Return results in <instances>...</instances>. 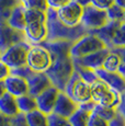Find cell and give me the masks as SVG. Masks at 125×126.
<instances>
[{
    "mask_svg": "<svg viewBox=\"0 0 125 126\" xmlns=\"http://www.w3.org/2000/svg\"><path fill=\"white\" fill-rule=\"evenodd\" d=\"M91 4L100 10L107 11L110 7L114 4V0H91Z\"/></svg>",
    "mask_w": 125,
    "mask_h": 126,
    "instance_id": "cell-35",
    "label": "cell"
},
{
    "mask_svg": "<svg viewBox=\"0 0 125 126\" xmlns=\"http://www.w3.org/2000/svg\"><path fill=\"white\" fill-rule=\"evenodd\" d=\"M104 48L108 47L97 35H94L91 32H88L86 35L77 40L73 44L69 56L73 59H78V58L88 56V55L93 54L95 52L102 50Z\"/></svg>",
    "mask_w": 125,
    "mask_h": 126,
    "instance_id": "cell-4",
    "label": "cell"
},
{
    "mask_svg": "<svg viewBox=\"0 0 125 126\" xmlns=\"http://www.w3.org/2000/svg\"><path fill=\"white\" fill-rule=\"evenodd\" d=\"M113 50L117 53L121 57V66H120L119 72L125 78V47H120V48H112Z\"/></svg>",
    "mask_w": 125,
    "mask_h": 126,
    "instance_id": "cell-36",
    "label": "cell"
},
{
    "mask_svg": "<svg viewBox=\"0 0 125 126\" xmlns=\"http://www.w3.org/2000/svg\"><path fill=\"white\" fill-rule=\"evenodd\" d=\"M117 113L125 120V92L121 94V100H120V104L116 109Z\"/></svg>",
    "mask_w": 125,
    "mask_h": 126,
    "instance_id": "cell-41",
    "label": "cell"
},
{
    "mask_svg": "<svg viewBox=\"0 0 125 126\" xmlns=\"http://www.w3.org/2000/svg\"><path fill=\"white\" fill-rule=\"evenodd\" d=\"M4 93H7L6 86H4V81H0V98H1Z\"/></svg>",
    "mask_w": 125,
    "mask_h": 126,
    "instance_id": "cell-45",
    "label": "cell"
},
{
    "mask_svg": "<svg viewBox=\"0 0 125 126\" xmlns=\"http://www.w3.org/2000/svg\"><path fill=\"white\" fill-rule=\"evenodd\" d=\"M91 113H88L86 111L78 108V110L68 118L71 126H88L89 117Z\"/></svg>",
    "mask_w": 125,
    "mask_h": 126,
    "instance_id": "cell-27",
    "label": "cell"
},
{
    "mask_svg": "<svg viewBox=\"0 0 125 126\" xmlns=\"http://www.w3.org/2000/svg\"><path fill=\"white\" fill-rule=\"evenodd\" d=\"M47 118H48V126H71L68 118L56 115L54 113L47 115Z\"/></svg>",
    "mask_w": 125,
    "mask_h": 126,
    "instance_id": "cell-32",
    "label": "cell"
},
{
    "mask_svg": "<svg viewBox=\"0 0 125 126\" xmlns=\"http://www.w3.org/2000/svg\"><path fill=\"white\" fill-rule=\"evenodd\" d=\"M95 74H97L98 78L101 79L102 81H104L110 88L117 91L120 94L125 92V78L119 71L109 72L101 68V69L95 70Z\"/></svg>",
    "mask_w": 125,
    "mask_h": 126,
    "instance_id": "cell-16",
    "label": "cell"
},
{
    "mask_svg": "<svg viewBox=\"0 0 125 126\" xmlns=\"http://www.w3.org/2000/svg\"><path fill=\"white\" fill-rule=\"evenodd\" d=\"M121 66V57L115 50L110 49L102 65V69L109 72H117Z\"/></svg>",
    "mask_w": 125,
    "mask_h": 126,
    "instance_id": "cell-23",
    "label": "cell"
},
{
    "mask_svg": "<svg viewBox=\"0 0 125 126\" xmlns=\"http://www.w3.org/2000/svg\"><path fill=\"white\" fill-rule=\"evenodd\" d=\"M74 68H75V72L80 77L82 80H85L87 83L91 84L92 82H94L95 80H98V76L95 74L94 70L92 69H89V68H86V67H82L80 65H77V64H74Z\"/></svg>",
    "mask_w": 125,
    "mask_h": 126,
    "instance_id": "cell-26",
    "label": "cell"
},
{
    "mask_svg": "<svg viewBox=\"0 0 125 126\" xmlns=\"http://www.w3.org/2000/svg\"><path fill=\"white\" fill-rule=\"evenodd\" d=\"M82 11L83 7L73 0L65 7H62L58 10H56V18L64 25L68 28H76L81 23Z\"/></svg>",
    "mask_w": 125,
    "mask_h": 126,
    "instance_id": "cell-9",
    "label": "cell"
},
{
    "mask_svg": "<svg viewBox=\"0 0 125 126\" xmlns=\"http://www.w3.org/2000/svg\"><path fill=\"white\" fill-rule=\"evenodd\" d=\"M6 126H12V124H11V123H10V121H9V123H8V124H7Z\"/></svg>",
    "mask_w": 125,
    "mask_h": 126,
    "instance_id": "cell-47",
    "label": "cell"
},
{
    "mask_svg": "<svg viewBox=\"0 0 125 126\" xmlns=\"http://www.w3.org/2000/svg\"><path fill=\"white\" fill-rule=\"evenodd\" d=\"M109 52H110V48H104V49L95 52L93 54L88 55V56L78 58V59H73V62H74V64L80 65L82 67L92 69L95 71V70L102 68L103 62H104L107 55L109 54Z\"/></svg>",
    "mask_w": 125,
    "mask_h": 126,
    "instance_id": "cell-14",
    "label": "cell"
},
{
    "mask_svg": "<svg viewBox=\"0 0 125 126\" xmlns=\"http://www.w3.org/2000/svg\"><path fill=\"white\" fill-rule=\"evenodd\" d=\"M11 74L16 75V76H18V77H21V78L25 79V80H28V79H30L31 77H32V75L34 74V71H32V70H31L25 65V66H22V67H19V68L12 69V70H11Z\"/></svg>",
    "mask_w": 125,
    "mask_h": 126,
    "instance_id": "cell-33",
    "label": "cell"
},
{
    "mask_svg": "<svg viewBox=\"0 0 125 126\" xmlns=\"http://www.w3.org/2000/svg\"><path fill=\"white\" fill-rule=\"evenodd\" d=\"M73 42H68V41H54V42H46L42 43L43 47H45L52 55L53 59H56L59 57H66L69 56L70 53V48L73 46Z\"/></svg>",
    "mask_w": 125,
    "mask_h": 126,
    "instance_id": "cell-19",
    "label": "cell"
},
{
    "mask_svg": "<svg viewBox=\"0 0 125 126\" xmlns=\"http://www.w3.org/2000/svg\"><path fill=\"white\" fill-rule=\"evenodd\" d=\"M46 25L48 31V35H47L48 42L68 41L75 43L77 40L88 33V31H86L81 26V24L76 28H68L62 24L56 18V10L52 8H48V10L46 11Z\"/></svg>",
    "mask_w": 125,
    "mask_h": 126,
    "instance_id": "cell-1",
    "label": "cell"
},
{
    "mask_svg": "<svg viewBox=\"0 0 125 126\" xmlns=\"http://www.w3.org/2000/svg\"><path fill=\"white\" fill-rule=\"evenodd\" d=\"M25 41L30 45H41L42 43L47 41V31L46 23H35V24H29L25 26L24 31Z\"/></svg>",
    "mask_w": 125,
    "mask_h": 126,
    "instance_id": "cell-11",
    "label": "cell"
},
{
    "mask_svg": "<svg viewBox=\"0 0 125 126\" xmlns=\"http://www.w3.org/2000/svg\"><path fill=\"white\" fill-rule=\"evenodd\" d=\"M29 94L34 98L40 95L42 92L52 87L50 80L45 72H34L30 79H28Z\"/></svg>",
    "mask_w": 125,
    "mask_h": 126,
    "instance_id": "cell-17",
    "label": "cell"
},
{
    "mask_svg": "<svg viewBox=\"0 0 125 126\" xmlns=\"http://www.w3.org/2000/svg\"><path fill=\"white\" fill-rule=\"evenodd\" d=\"M64 92L78 105L91 101L90 84L82 80L76 72H74L71 78L69 79Z\"/></svg>",
    "mask_w": 125,
    "mask_h": 126,
    "instance_id": "cell-7",
    "label": "cell"
},
{
    "mask_svg": "<svg viewBox=\"0 0 125 126\" xmlns=\"http://www.w3.org/2000/svg\"><path fill=\"white\" fill-rule=\"evenodd\" d=\"M109 126H125V120L117 113L115 117L109 122Z\"/></svg>",
    "mask_w": 125,
    "mask_h": 126,
    "instance_id": "cell-40",
    "label": "cell"
},
{
    "mask_svg": "<svg viewBox=\"0 0 125 126\" xmlns=\"http://www.w3.org/2000/svg\"><path fill=\"white\" fill-rule=\"evenodd\" d=\"M74 72L75 68H74L73 58L70 56H66L53 59L52 65L45 74L50 80L52 86L57 88L59 91L64 92Z\"/></svg>",
    "mask_w": 125,
    "mask_h": 126,
    "instance_id": "cell-2",
    "label": "cell"
},
{
    "mask_svg": "<svg viewBox=\"0 0 125 126\" xmlns=\"http://www.w3.org/2000/svg\"><path fill=\"white\" fill-rule=\"evenodd\" d=\"M58 93H59L58 89L55 88L54 86H52L48 89H46L44 92H42L40 95H37L35 98L36 99L37 110L45 113L46 115L52 114L53 111H54L55 104H56Z\"/></svg>",
    "mask_w": 125,
    "mask_h": 126,
    "instance_id": "cell-12",
    "label": "cell"
},
{
    "mask_svg": "<svg viewBox=\"0 0 125 126\" xmlns=\"http://www.w3.org/2000/svg\"><path fill=\"white\" fill-rule=\"evenodd\" d=\"M16 104H18L19 112L22 114H28L37 109L36 99L30 94H25V95L16 98Z\"/></svg>",
    "mask_w": 125,
    "mask_h": 126,
    "instance_id": "cell-22",
    "label": "cell"
},
{
    "mask_svg": "<svg viewBox=\"0 0 125 126\" xmlns=\"http://www.w3.org/2000/svg\"><path fill=\"white\" fill-rule=\"evenodd\" d=\"M121 22H112V21H109L104 26H102L99 30L95 31H91V33H93L94 35H97L98 37L105 44L108 48L111 49V43L113 40V36L115 34V31H116L117 26Z\"/></svg>",
    "mask_w": 125,
    "mask_h": 126,
    "instance_id": "cell-21",
    "label": "cell"
},
{
    "mask_svg": "<svg viewBox=\"0 0 125 126\" xmlns=\"http://www.w3.org/2000/svg\"><path fill=\"white\" fill-rule=\"evenodd\" d=\"M53 63L52 55L42 45H31L26 57V66L34 72H46Z\"/></svg>",
    "mask_w": 125,
    "mask_h": 126,
    "instance_id": "cell-6",
    "label": "cell"
},
{
    "mask_svg": "<svg viewBox=\"0 0 125 126\" xmlns=\"http://www.w3.org/2000/svg\"><path fill=\"white\" fill-rule=\"evenodd\" d=\"M91 101L97 105L105 106L110 109H117L121 100V94L110 88L104 81L98 79L90 84Z\"/></svg>",
    "mask_w": 125,
    "mask_h": 126,
    "instance_id": "cell-3",
    "label": "cell"
},
{
    "mask_svg": "<svg viewBox=\"0 0 125 126\" xmlns=\"http://www.w3.org/2000/svg\"><path fill=\"white\" fill-rule=\"evenodd\" d=\"M79 109H81V110L86 111V112L88 113H92L93 110H94L95 108V103L93 102V101H89V102H86L83 104H80V105H78Z\"/></svg>",
    "mask_w": 125,
    "mask_h": 126,
    "instance_id": "cell-42",
    "label": "cell"
},
{
    "mask_svg": "<svg viewBox=\"0 0 125 126\" xmlns=\"http://www.w3.org/2000/svg\"><path fill=\"white\" fill-rule=\"evenodd\" d=\"M88 126H109V122H107L105 120L101 118L100 116H98L95 113L92 112L89 117Z\"/></svg>",
    "mask_w": 125,
    "mask_h": 126,
    "instance_id": "cell-34",
    "label": "cell"
},
{
    "mask_svg": "<svg viewBox=\"0 0 125 126\" xmlns=\"http://www.w3.org/2000/svg\"><path fill=\"white\" fill-rule=\"evenodd\" d=\"M109 22L107 11L93 7L92 4L83 7L82 16H81V26L88 32L99 30Z\"/></svg>",
    "mask_w": 125,
    "mask_h": 126,
    "instance_id": "cell-8",
    "label": "cell"
},
{
    "mask_svg": "<svg viewBox=\"0 0 125 126\" xmlns=\"http://www.w3.org/2000/svg\"><path fill=\"white\" fill-rule=\"evenodd\" d=\"M124 19H125V12H124Z\"/></svg>",
    "mask_w": 125,
    "mask_h": 126,
    "instance_id": "cell-49",
    "label": "cell"
},
{
    "mask_svg": "<svg viewBox=\"0 0 125 126\" xmlns=\"http://www.w3.org/2000/svg\"><path fill=\"white\" fill-rule=\"evenodd\" d=\"M10 74L11 69L0 60V81H4V79L8 76H10Z\"/></svg>",
    "mask_w": 125,
    "mask_h": 126,
    "instance_id": "cell-39",
    "label": "cell"
},
{
    "mask_svg": "<svg viewBox=\"0 0 125 126\" xmlns=\"http://www.w3.org/2000/svg\"><path fill=\"white\" fill-rule=\"evenodd\" d=\"M0 113L7 116L8 118H12L16 115H18L19 109L16 104V98L9 94L8 92L4 93L0 98Z\"/></svg>",
    "mask_w": 125,
    "mask_h": 126,
    "instance_id": "cell-20",
    "label": "cell"
},
{
    "mask_svg": "<svg viewBox=\"0 0 125 126\" xmlns=\"http://www.w3.org/2000/svg\"><path fill=\"white\" fill-rule=\"evenodd\" d=\"M47 4L49 8L54 9V10H58L62 7H65L66 4H68L69 2H71L73 0H46Z\"/></svg>",
    "mask_w": 125,
    "mask_h": 126,
    "instance_id": "cell-38",
    "label": "cell"
},
{
    "mask_svg": "<svg viewBox=\"0 0 125 126\" xmlns=\"http://www.w3.org/2000/svg\"><path fill=\"white\" fill-rule=\"evenodd\" d=\"M25 41L23 32L16 31L7 24V21H0V50L3 52L11 45Z\"/></svg>",
    "mask_w": 125,
    "mask_h": 126,
    "instance_id": "cell-10",
    "label": "cell"
},
{
    "mask_svg": "<svg viewBox=\"0 0 125 126\" xmlns=\"http://www.w3.org/2000/svg\"><path fill=\"white\" fill-rule=\"evenodd\" d=\"M120 47H125V20L119 24L111 43V49Z\"/></svg>",
    "mask_w": 125,
    "mask_h": 126,
    "instance_id": "cell-28",
    "label": "cell"
},
{
    "mask_svg": "<svg viewBox=\"0 0 125 126\" xmlns=\"http://www.w3.org/2000/svg\"><path fill=\"white\" fill-rule=\"evenodd\" d=\"M74 1L77 2L78 4H80L81 7H86L91 3V0H74Z\"/></svg>",
    "mask_w": 125,
    "mask_h": 126,
    "instance_id": "cell-44",
    "label": "cell"
},
{
    "mask_svg": "<svg viewBox=\"0 0 125 126\" xmlns=\"http://www.w3.org/2000/svg\"><path fill=\"white\" fill-rule=\"evenodd\" d=\"M124 12H125V10L120 8L119 6L113 4L112 7H110L107 10V16H108L109 21H112V22H123L125 20Z\"/></svg>",
    "mask_w": 125,
    "mask_h": 126,
    "instance_id": "cell-30",
    "label": "cell"
},
{
    "mask_svg": "<svg viewBox=\"0 0 125 126\" xmlns=\"http://www.w3.org/2000/svg\"><path fill=\"white\" fill-rule=\"evenodd\" d=\"M20 1H22V2H23V1H24V0H20Z\"/></svg>",
    "mask_w": 125,
    "mask_h": 126,
    "instance_id": "cell-50",
    "label": "cell"
},
{
    "mask_svg": "<svg viewBox=\"0 0 125 126\" xmlns=\"http://www.w3.org/2000/svg\"><path fill=\"white\" fill-rule=\"evenodd\" d=\"M93 113H95L98 116H100L101 118L105 120L107 122H110L117 114V111H116V109H110V108H105V106H101V105H97L95 104Z\"/></svg>",
    "mask_w": 125,
    "mask_h": 126,
    "instance_id": "cell-29",
    "label": "cell"
},
{
    "mask_svg": "<svg viewBox=\"0 0 125 126\" xmlns=\"http://www.w3.org/2000/svg\"><path fill=\"white\" fill-rule=\"evenodd\" d=\"M9 121H10V118H8L7 116L0 113V126H6L9 123Z\"/></svg>",
    "mask_w": 125,
    "mask_h": 126,
    "instance_id": "cell-43",
    "label": "cell"
},
{
    "mask_svg": "<svg viewBox=\"0 0 125 126\" xmlns=\"http://www.w3.org/2000/svg\"><path fill=\"white\" fill-rule=\"evenodd\" d=\"M25 118L29 126H48L47 115L37 109L25 114Z\"/></svg>",
    "mask_w": 125,
    "mask_h": 126,
    "instance_id": "cell-24",
    "label": "cell"
},
{
    "mask_svg": "<svg viewBox=\"0 0 125 126\" xmlns=\"http://www.w3.org/2000/svg\"><path fill=\"white\" fill-rule=\"evenodd\" d=\"M1 54H2V52H1V50H0V58H1Z\"/></svg>",
    "mask_w": 125,
    "mask_h": 126,
    "instance_id": "cell-48",
    "label": "cell"
},
{
    "mask_svg": "<svg viewBox=\"0 0 125 126\" xmlns=\"http://www.w3.org/2000/svg\"><path fill=\"white\" fill-rule=\"evenodd\" d=\"M24 16H25L26 25L35 24V23H46V12L25 8Z\"/></svg>",
    "mask_w": 125,
    "mask_h": 126,
    "instance_id": "cell-25",
    "label": "cell"
},
{
    "mask_svg": "<svg viewBox=\"0 0 125 126\" xmlns=\"http://www.w3.org/2000/svg\"><path fill=\"white\" fill-rule=\"evenodd\" d=\"M23 4L26 9H33L43 12H46L49 8L46 0H24Z\"/></svg>",
    "mask_w": 125,
    "mask_h": 126,
    "instance_id": "cell-31",
    "label": "cell"
},
{
    "mask_svg": "<svg viewBox=\"0 0 125 126\" xmlns=\"http://www.w3.org/2000/svg\"><path fill=\"white\" fill-rule=\"evenodd\" d=\"M114 4H116L120 8L125 10V0H114Z\"/></svg>",
    "mask_w": 125,
    "mask_h": 126,
    "instance_id": "cell-46",
    "label": "cell"
},
{
    "mask_svg": "<svg viewBox=\"0 0 125 126\" xmlns=\"http://www.w3.org/2000/svg\"><path fill=\"white\" fill-rule=\"evenodd\" d=\"M77 110H78V104L71 100L65 92L59 91L53 113L56 115L62 116V117L69 118Z\"/></svg>",
    "mask_w": 125,
    "mask_h": 126,
    "instance_id": "cell-13",
    "label": "cell"
},
{
    "mask_svg": "<svg viewBox=\"0 0 125 126\" xmlns=\"http://www.w3.org/2000/svg\"><path fill=\"white\" fill-rule=\"evenodd\" d=\"M24 11L25 7L23 4V2H20L19 4H16L9 13V16L7 19V24L13 30L23 32L26 26Z\"/></svg>",
    "mask_w": 125,
    "mask_h": 126,
    "instance_id": "cell-18",
    "label": "cell"
},
{
    "mask_svg": "<svg viewBox=\"0 0 125 126\" xmlns=\"http://www.w3.org/2000/svg\"><path fill=\"white\" fill-rule=\"evenodd\" d=\"M31 45L26 41L11 45L1 54V60L11 70L26 65V57Z\"/></svg>",
    "mask_w": 125,
    "mask_h": 126,
    "instance_id": "cell-5",
    "label": "cell"
},
{
    "mask_svg": "<svg viewBox=\"0 0 125 126\" xmlns=\"http://www.w3.org/2000/svg\"><path fill=\"white\" fill-rule=\"evenodd\" d=\"M4 86H6V90L9 94L13 95L14 98H19V96L29 94V86L28 80L18 77L16 75L10 74L4 79Z\"/></svg>",
    "mask_w": 125,
    "mask_h": 126,
    "instance_id": "cell-15",
    "label": "cell"
},
{
    "mask_svg": "<svg viewBox=\"0 0 125 126\" xmlns=\"http://www.w3.org/2000/svg\"><path fill=\"white\" fill-rule=\"evenodd\" d=\"M10 123L12 124V126H29L26 123L25 114H22V113H19L14 117L10 118Z\"/></svg>",
    "mask_w": 125,
    "mask_h": 126,
    "instance_id": "cell-37",
    "label": "cell"
}]
</instances>
